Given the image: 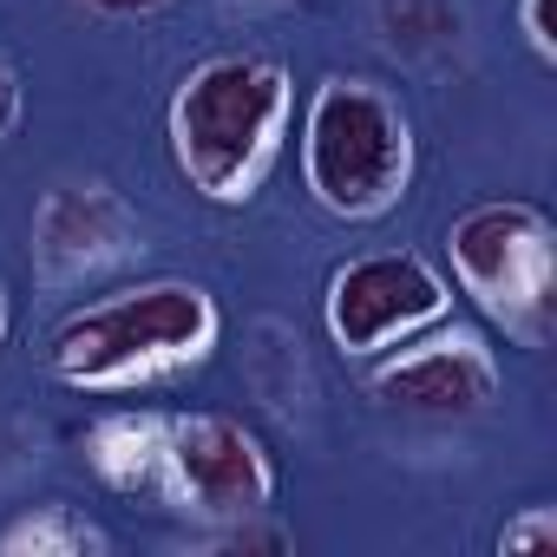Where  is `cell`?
Listing matches in <instances>:
<instances>
[{
    "label": "cell",
    "mask_w": 557,
    "mask_h": 557,
    "mask_svg": "<svg viewBox=\"0 0 557 557\" xmlns=\"http://www.w3.org/2000/svg\"><path fill=\"white\" fill-rule=\"evenodd\" d=\"M289 125V73L262 53H216L184 73L164 112L171 164L203 203H249L283 151Z\"/></svg>",
    "instance_id": "obj_1"
},
{
    "label": "cell",
    "mask_w": 557,
    "mask_h": 557,
    "mask_svg": "<svg viewBox=\"0 0 557 557\" xmlns=\"http://www.w3.org/2000/svg\"><path fill=\"white\" fill-rule=\"evenodd\" d=\"M216 335H223L216 296L164 275V283H138L66 315L53 329L47 361L79 394H132V387L203 368L216 355Z\"/></svg>",
    "instance_id": "obj_2"
},
{
    "label": "cell",
    "mask_w": 557,
    "mask_h": 557,
    "mask_svg": "<svg viewBox=\"0 0 557 557\" xmlns=\"http://www.w3.org/2000/svg\"><path fill=\"white\" fill-rule=\"evenodd\" d=\"M302 184L329 216L374 223L413 184V119L361 73H329L302 119Z\"/></svg>",
    "instance_id": "obj_3"
},
{
    "label": "cell",
    "mask_w": 557,
    "mask_h": 557,
    "mask_svg": "<svg viewBox=\"0 0 557 557\" xmlns=\"http://www.w3.org/2000/svg\"><path fill=\"white\" fill-rule=\"evenodd\" d=\"M459 289L531 355L557 335V236L537 203H472L446 230Z\"/></svg>",
    "instance_id": "obj_4"
},
{
    "label": "cell",
    "mask_w": 557,
    "mask_h": 557,
    "mask_svg": "<svg viewBox=\"0 0 557 557\" xmlns=\"http://www.w3.org/2000/svg\"><path fill=\"white\" fill-rule=\"evenodd\" d=\"M158 498L197 524L256 518L275 505V459L230 413H171L164 420Z\"/></svg>",
    "instance_id": "obj_5"
},
{
    "label": "cell",
    "mask_w": 557,
    "mask_h": 557,
    "mask_svg": "<svg viewBox=\"0 0 557 557\" xmlns=\"http://www.w3.org/2000/svg\"><path fill=\"white\" fill-rule=\"evenodd\" d=\"M322 309H329L335 348L368 361V355H387L407 335L446 322L453 289L420 249H374V256H355V262H342L329 275V302Z\"/></svg>",
    "instance_id": "obj_6"
},
{
    "label": "cell",
    "mask_w": 557,
    "mask_h": 557,
    "mask_svg": "<svg viewBox=\"0 0 557 557\" xmlns=\"http://www.w3.org/2000/svg\"><path fill=\"white\" fill-rule=\"evenodd\" d=\"M368 394L387 413H413V420H479L498 400V361L479 329L433 322V335L426 329L407 335L368 374Z\"/></svg>",
    "instance_id": "obj_7"
},
{
    "label": "cell",
    "mask_w": 557,
    "mask_h": 557,
    "mask_svg": "<svg viewBox=\"0 0 557 557\" xmlns=\"http://www.w3.org/2000/svg\"><path fill=\"white\" fill-rule=\"evenodd\" d=\"M132 256H145V223L106 177H66L40 197V210H34V269H40L47 289L92 283L106 269H125Z\"/></svg>",
    "instance_id": "obj_8"
},
{
    "label": "cell",
    "mask_w": 557,
    "mask_h": 557,
    "mask_svg": "<svg viewBox=\"0 0 557 557\" xmlns=\"http://www.w3.org/2000/svg\"><path fill=\"white\" fill-rule=\"evenodd\" d=\"M164 420L171 413H99L86 426V466L99 472V485L112 492H158V466H164Z\"/></svg>",
    "instance_id": "obj_9"
},
{
    "label": "cell",
    "mask_w": 557,
    "mask_h": 557,
    "mask_svg": "<svg viewBox=\"0 0 557 557\" xmlns=\"http://www.w3.org/2000/svg\"><path fill=\"white\" fill-rule=\"evenodd\" d=\"M374 34L407 66H446L466 47L459 0H374Z\"/></svg>",
    "instance_id": "obj_10"
},
{
    "label": "cell",
    "mask_w": 557,
    "mask_h": 557,
    "mask_svg": "<svg viewBox=\"0 0 557 557\" xmlns=\"http://www.w3.org/2000/svg\"><path fill=\"white\" fill-rule=\"evenodd\" d=\"M112 537L73 505H27L0 524V557H106Z\"/></svg>",
    "instance_id": "obj_11"
},
{
    "label": "cell",
    "mask_w": 557,
    "mask_h": 557,
    "mask_svg": "<svg viewBox=\"0 0 557 557\" xmlns=\"http://www.w3.org/2000/svg\"><path fill=\"white\" fill-rule=\"evenodd\" d=\"M197 550H216V557H283V550H296V531H283V524H269V511H256V518L203 524Z\"/></svg>",
    "instance_id": "obj_12"
},
{
    "label": "cell",
    "mask_w": 557,
    "mask_h": 557,
    "mask_svg": "<svg viewBox=\"0 0 557 557\" xmlns=\"http://www.w3.org/2000/svg\"><path fill=\"white\" fill-rule=\"evenodd\" d=\"M498 557H557V511L524 505L518 518L498 524Z\"/></svg>",
    "instance_id": "obj_13"
},
{
    "label": "cell",
    "mask_w": 557,
    "mask_h": 557,
    "mask_svg": "<svg viewBox=\"0 0 557 557\" xmlns=\"http://www.w3.org/2000/svg\"><path fill=\"white\" fill-rule=\"evenodd\" d=\"M518 27H524V47L557 66V27H550V0H518Z\"/></svg>",
    "instance_id": "obj_14"
},
{
    "label": "cell",
    "mask_w": 557,
    "mask_h": 557,
    "mask_svg": "<svg viewBox=\"0 0 557 557\" xmlns=\"http://www.w3.org/2000/svg\"><path fill=\"white\" fill-rule=\"evenodd\" d=\"M21 106H27V92H21V73L0 60V145L14 138V125H21Z\"/></svg>",
    "instance_id": "obj_15"
},
{
    "label": "cell",
    "mask_w": 557,
    "mask_h": 557,
    "mask_svg": "<svg viewBox=\"0 0 557 557\" xmlns=\"http://www.w3.org/2000/svg\"><path fill=\"white\" fill-rule=\"evenodd\" d=\"M79 8L112 14V21H145V14H158V8H164V0H79Z\"/></svg>",
    "instance_id": "obj_16"
},
{
    "label": "cell",
    "mask_w": 557,
    "mask_h": 557,
    "mask_svg": "<svg viewBox=\"0 0 557 557\" xmlns=\"http://www.w3.org/2000/svg\"><path fill=\"white\" fill-rule=\"evenodd\" d=\"M8 329H14V302H8V283H0V348H8Z\"/></svg>",
    "instance_id": "obj_17"
}]
</instances>
